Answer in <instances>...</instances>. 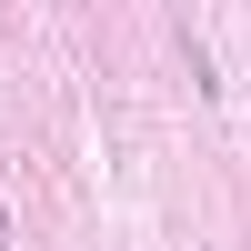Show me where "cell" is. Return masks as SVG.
Instances as JSON below:
<instances>
[]
</instances>
